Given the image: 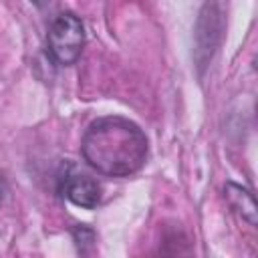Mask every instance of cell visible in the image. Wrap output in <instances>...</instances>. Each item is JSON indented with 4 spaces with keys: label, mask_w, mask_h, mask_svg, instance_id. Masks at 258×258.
<instances>
[{
    "label": "cell",
    "mask_w": 258,
    "mask_h": 258,
    "mask_svg": "<svg viewBox=\"0 0 258 258\" xmlns=\"http://www.w3.org/2000/svg\"><path fill=\"white\" fill-rule=\"evenodd\" d=\"M85 161L103 175L125 177L137 173L147 161V137L125 117H101L93 121L81 141Z\"/></svg>",
    "instance_id": "obj_1"
},
{
    "label": "cell",
    "mask_w": 258,
    "mask_h": 258,
    "mask_svg": "<svg viewBox=\"0 0 258 258\" xmlns=\"http://www.w3.org/2000/svg\"><path fill=\"white\" fill-rule=\"evenodd\" d=\"M48 54L58 64H73L85 46V26L73 12H60L52 18L46 32Z\"/></svg>",
    "instance_id": "obj_2"
},
{
    "label": "cell",
    "mask_w": 258,
    "mask_h": 258,
    "mask_svg": "<svg viewBox=\"0 0 258 258\" xmlns=\"http://www.w3.org/2000/svg\"><path fill=\"white\" fill-rule=\"evenodd\" d=\"M224 30V6L218 2H208L200 10V20L196 28V60L200 67L212 58Z\"/></svg>",
    "instance_id": "obj_3"
},
{
    "label": "cell",
    "mask_w": 258,
    "mask_h": 258,
    "mask_svg": "<svg viewBox=\"0 0 258 258\" xmlns=\"http://www.w3.org/2000/svg\"><path fill=\"white\" fill-rule=\"evenodd\" d=\"M60 194L75 206L93 210L101 202V185L85 173H67L60 181Z\"/></svg>",
    "instance_id": "obj_4"
},
{
    "label": "cell",
    "mask_w": 258,
    "mask_h": 258,
    "mask_svg": "<svg viewBox=\"0 0 258 258\" xmlns=\"http://www.w3.org/2000/svg\"><path fill=\"white\" fill-rule=\"evenodd\" d=\"M226 198L230 202V206L234 210H238L242 214V218H246L250 224H256V206H254V198L246 187H240L236 183H228L226 185Z\"/></svg>",
    "instance_id": "obj_5"
},
{
    "label": "cell",
    "mask_w": 258,
    "mask_h": 258,
    "mask_svg": "<svg viewBox=\"0 0 258 258\" xmlns=\"http://www.w3.org/2000/svg\"><path fill=\"white\" fill-rule=\"evenodd\" d=\"M2 194H4V179H2V175H0V198H2Z\"/></svg>",
    "instance_id": "obj_6"
}]
</instances>
